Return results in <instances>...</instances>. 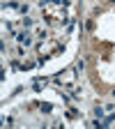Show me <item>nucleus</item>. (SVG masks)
<instances>
[{"label": "nucleus", "instance_id": "1", "mask_svg": "<svg viewBox=\"0 0 115 129\" xmlns=\"http://www.w3.org/2000/svg\"><path fill=\"white\" fill-rule=\"evenodd\" d=\"M16 39H19L21 44H25V46H30V44H32V35H30V32H28V30H23V32H19V35H16Z\"/></svg>", "mask_w": 115, "mask_h": 129}, {"label": "nucleus", "instance_id": "2", "mask_svg": "<svg viewBox=\"0 0 115 129\" xmlns=\"http://www.w3.org/2000/svg\"><path fill=\"white\" fill-rule=\"evenodd\" d=\"M32 25V19H28V16H25V19H23V28H30Z\"/></svg>", "mask_w": 115, "mask_h": 129}]
</instances>
